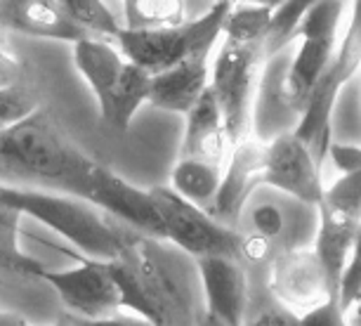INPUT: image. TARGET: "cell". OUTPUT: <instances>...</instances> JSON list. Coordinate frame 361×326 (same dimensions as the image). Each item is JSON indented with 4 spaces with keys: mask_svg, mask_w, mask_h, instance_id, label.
Masks as SVG:
<instances>
[{
    "mask_svg": "<svg viewBox=\"0 0 361 326\" xmlns=\"http://www.w3.org/2000/svg\"><path fill=\"white\" fill-rule=\"evenodd\" d=\"M203 296H206V324H243L248 298L246 262L229 255L194 258Z\"/></svg>",
    "mask_w": 361,
    "mask_h": 326,
    "instance_id": "cell-11",
    "label": "cell"
},
{
    "mask_svg": "<svg viewBox=\"0 0 361 326\" xmlns=\"http://www.w3.org/2000/svg\"><path fill=\"white\" fill-rule=\"evenodd\" d=\"M264 154H267V142L257 140L255 135L231 147L227 161L222 166L220 187H217L213 206L208 210L210 215L231 227L236 225L248 196L260 187L257 175L264 166Z\"/></svg>",
    "mask_w": 361,
    "mask_h": 326,
    "instance_id": "cell-13",
    "label": "cell"
},
{
    "mask_svg": "<svg viewBox=\"0 0 361 326\" xmlns=\"http://www.w3.org/2000/svg\"><path fill=\"white\" fill-rule=\"evenodd\" d=\"M262 64L264 43L224 40L210 69L208 85L213 87L220 104L229 152L234 145L253 135V99Z\"/></svg>",
    "mask_w": 361,
    "mask_h": 326,
    "instance_id": "cell-6",
    "label": "cell"
},
{
    "mask_svg": "<svg viewBox=\"0 0 361 326\" xmlns=\"http://www.w3.org/2000/svg\"><path fill=\"white\" fill-rule=\"evenodd\" d=\"M187 128H185V142H182L180 156L189 159H203L224 166L229 156V142L224 133L222 111L215 99L213 87H206L201 97L194 102V107L185 114Z\"/></svg>",
    "mask_w": 361,
    "mask_h": 326,
    "instance_id": "cell-19",
    "label": "cell"
},
{
    "mask_svg": "<svg viewBox=\"0 0 361 326\" xmlns=\"http://www.w3.org/2000/svg\"><path fill=\"white\" fill-rule=\"evenodd\" d=\"M0 47H8V38H5V29L0 24Z\"/></svg>",
    "mask_w": 361,
    "mask_h": 326,
    "instance_id": "cell-35",
    "label": "cell"
},
{
    "mask_svg": "<svg viewBox=\"0 0 361 326\" xmlns=\"http://www.w3.org/2000/svg\"><path fill=\"white\" fill-rule=\"evenodd\" d=\"M241 3H250V5H267V8H279L283 0H241Z\"/></svg>",
    "mask_w": 361,
    "mask_h": 326,
    "instance_id": "cell-34",
    "label": "cell"
},
{
    "mask_svg": "<svg viewBox=\"0 0 361 326\" xmlns=\"http://www.w3.org/2000/svg\"><path fill=\"white\" fill-rule=\"evenodd\" d=\"M116 234V258L109 260L114 279L123 294V308L152 324H201L194 282L189 279L182 248H166L163 241L109 215Z\"/></svg>",
    "mask_w": 361,
    "mask_h": 326,
    "instance_id": "cell-1",
    "label": "cell"
},
{
    "mask_svg": "<svg viewBox=\"0 0 361 326\" xmlns=\"http://www.w3.org/2000/svg\"><path fill=\"white\" fill-rule=\"evenodd\" d=\"M0 199L17 208L22 215L36 217L52 232L78 246L85 255L102 258V260L116 258L118 243H116L111 220L99 206H94L83 196H59L0 182Z\"/></svg>",
    "mask_w": 361,
    "mask_h": 326,
    "instance_id": "cell-3",
    "label": "cell"
},
{
    "mask_svg": "<svg viewBox=\"0 0 361 326\" xmlns=\"http://www.w3.org/2000/svg\"><path fill=\"white\" fill-rule=\"evenodd\" d=\"M350 8L352 0H314L290 31L288 43L305 38H340V22Z\"/></svg>",
    "mask_w": 361,
    "mask_h": 326,
    "instance_id": "cell-24",
    "label": "cell"
},
{
    "mask_svg": "<svg viewBox=\"0 0 361 326\" xmlns=\"http://www.w3.org/2000/svg\"><path fill=\"white\" fill-rule=\"evenodd\" d=\"M295 52V43L283 45L281 50L264 57V69L257 78V90L253 99V135L257 140L269 142L279 133L295 128L300 114L288 104L283 92V78Z\"/></svg>",
    "mask_w": 361,
    "mask_h": 326,
    "instance_id": "cell-15",
    "label": "cell"
},
{
    "mask_svg": "<svg viewBox=\"0 0 361 326\" xmlns=\"http://www.w3.org/2000/svg\"><path fill=\"white\" fill-rule=\"evenodd\" d=\"M241 217H248L253 229L250 234L267 239L276 248V253L290 248H307L310 243H314L319 227V210L314 203H305L267 185H260L248 196Z\"/></svg>",
    "mask_w": 361,
    "mask_h": 326,
    "instance_id": "cell-8",
    "label": "cell"
},
{
    "mask_svg": "<svg viewBox=\"0 0 361 326\" xmlns=\"http://www.w3.org/2000/svg\"><path fill=\"white\" fill-rule=\"evenodd\" d=\"M0 270L19 277H40L45 267L19 250V220H0Z\"/></svg>",
    "mask_w": 361,
    "mask_h": 326,
    "instance_id": "cell-28",
    "label": "cell"
},
{
    "mask_svg": "<svg viewBox=\"0 0 361 326\" xmlns=\"http://www.w3.org/2000/svg\"><path fill=\"white\" fill-rule=\"evenodd\" d=\"M126 29H156L187 22V0H126Z\"/></svg>",
    "mask_w": 361,
    "mask_h": 326,
    "instance_id": "cell-26",
    "label": "cell"
},
{
    "mask_svg": "<svg viewBox=\"0 0 361 326\" xmlns=\"http://www.w3.org/2000/svg\"><path fill=\"white\" fill-rule=\"evenodd\" d=\"M257 185L274 187L305 203H317L324 196L322 168L310 147L293 131L279 133L267 142L264 166L257 175Z\"/></svg>",
    "mask_w": 361,
    "mask_h": 326,
    "instance_id": "cell-10",
    "label": "cell"
},
{
    "mask_svg": "<svg viewBox=\"0 0 361 326\" xmlns=\"http://www.w3.org/2000/svg\"><path fill=\"white\" fill-rule=\"evenodd\" d=\"M234 0H217L206 15L156 29H121L116 43L126 59L159 73L199 52H210L222 36V22Z\"/></svg>",
    "mask_w": 361,
    "mask_h": 326,
    "instance_id": "cell-5",
    "label": "cell"
},
{
    "mask_svg": "<svg viewBox=\"0 0 361 326\" xmlns=\"http://www.w3.org/2000/svg\"><path fill=\"white\" fill-rule=\"evenodd\" d=\"M40 279L52 284L59 298L73 312L90 319H104L123 308V294L114 279L109 260L83 255L80 265L64 272H40Z\"/></svg>",
    "mask_w": 361,
    "mask_h": 326,
    "instance_id": "cell-9",
    "label": "cell"
},
{
    "mask_svg": "<svg viewBox=\"0 0 361 326\" xmlns=\"http://www.w3.org/2000/svg\"><path fill=\"white\" fill-rule=\"evenodd\" d=\"M166 225V239L192 258L229 255L243 260V234L227 222L217 220L206 208L196 206L173 187L156 185L149 189Z\"/></svg>",
    "mask_w": 361,
    "mask_h": 326,
    "instance_id": "cell-7",
    "label": "cell"
},
{
    "mask_svg": "<svg viewBox=\"0 0 361 326\" xmlns=\"http://www.w3.org/2000/svg\"><path fill=\"white\" fill-rule=\"evenodd\" d=\"M24 78H26L24 62H19L15 54H10L8 47H0V90L24 83Z\"/></svg>",
    "mask_w": 361,
    "mask_h": 326,
    "instance_id": "cell-33",
    "label": "cell"
},
{
    "mask_svg": "<svg viewBox=\"0 0 361 326\" xmlns=\"http://www.w3.org/2000/svg\"><path fill=\"white\" fill-rule=\"evenodd\" d=\"M326 156L333 161V166H336V171L340 175L361 171V147H357V145H345V142L331 140L329 154Z\"/></svg>",
    "mask_w": 361,
    "mask_h": 326,
    "instance_id": "cell-31",
    "label": "cell"
},
{
    "mask_svg": "<svg viewBox=\"0 0 361 326\" xmlns=\"http://www.w3.org/2000/svg\"><path fill=\"white\" fill-rule=\"evenodd\" d=\"M220 180H222L220 163L189 159V156H180V161L173 168V178H170L177 194H182L185 199L206 210H210V206H213Z\"/></svg>",
    "mask_w": 361,
    "mask_h": 326,
    "instance_id": "cell-23",
    "label": "cell"
},
{
    "mask_svg": "<svg viewBox=\"0 0 361 326\" xmlns=\"http://www.w3.org/2000/svg\"><path fill=\"white\" fill-rule=\"evenodd\" d=\"M73 59H76L78 71L83 73L87 85L97 95L99 111H102L109 104V99H111L114 85L126 64L123 54L114 50L111 43H106V38L90 36L73 43Z\"/></svg>",
    "mask_w": 361,
    "mask_h": 326,
    "instance_id": "cell-21",
    "label": "cell"
},
{
    "mask_svg": "<svg viewBox=\"0 0 361 326\" xmlns=\"http://www.w3.org/2000/svg\"><path fill=\"white\" fill-rule=\"evenodd\" d=\"M269 286L293 310H310L331 296L314 248L279 250L269 262Z\"/></svg>",
    "mask_w": 361,
    "mask_h": 326,
    "instance_id": "cell-14",
    "label": "cell"
},
{
    "mask_svg": "<svg viewBox=\"0 0 361 326\" xmlns=\"http://www.w3.org/2000/svg\"><path fill=\"white\" fill-rule=\"evenodd\" d=\"M340 38H305L295 40V52L288 64L283 78V92L288 104L302 114L305 104H307L312 87H314L317 78L322 76L329 59L333 57Z\"/></svg>",
    "mask_w": 361,
    "mask_h": 326,
    "instance_id": "cell-20",
    "label": "cell"
},
{
    "mask_svg": "<svg viewBox=\"0 0 361 326\" xmlns=\"http://www.w3.org/2000/svg\"><path fill=\"white\" fill-rule=\"evenodd\" d=\"M271 15H274V8H267V5L234 3L222 22V36L224 40H234V43H264Z\"/></svg>",
    "mask_w": 361,
    "mask_h": 326,
    "instance_id": "cell-25",
    "label": "cell"
},
{
    "mask_svg": "<svg viewBox=\"0 0 361 326\" xmlns=\"http://www.w3.org/2000/svg\"><path fill=\"white\" fill-rule=\"evenodd\" d=\"M210 52H199L182 59L168 69H163L152 76V90H149V104L163 111L187 114L194 107V102L201 97V92L208 87Z\"/></svg>",
    "mask_w": 361,
    "mask_h": 326,
    "instance_id": "cell-18",
    "label": "cell"
},
{
    "mask_svg": "<svg viewBox=\"0 0 361 326\" xmlns=\"http://www.w3.org/2000/svg\"><path fill=\"white\" fill-rule=\"evenodd\" d=\"M319 210V227L314 234V253L326 272L329 282V294L340 298V279L347 265V258L352 253L354 239L359 234L361 220L345 210H338L326 203H317Z\"/></svg>",
    "mask_w": 361,
    "mask_h": 326,
    "instance_id": "cell-17",
    "label": "cell"
},
{
    "mask_svg": "<svg viewBox=\"0 0 361 326\" xmlns=\"http://www.w3.org/2000/svg\"><path fill=\"white\" fill-rule=\"evenodd\" d=\"M300 319H302V324H343L345 322V310L340 308L338 296H329L326 301L314 305V308L302 312Z\"/></svg>",
    "mask_w": 361,
    "mask_h": 326,
    "instance_id": "cell-32",
    "label": "cell"
},
{
    "mask_svg": "<svg viewBox=\"0 0 361 326\" xmlns=\"http://www.w3.org/2000/svg\"><path fill=\"white\" fill-rule=\"evenodd\" d=\"M59 5L73 22L83 26L85 31H90L92 36L116 38L118 31L123 29L102 0H59Z\"/></svg>",
    "mask_w": 361,
    "mask_h": 326,
    "instance_id": "cell-27",
    "label": "cell"
},
{
    "mask_svg": "<svg viewBox=\"0 0 361 326\" xmlns=\"http://www.w3.org/2000/svg\"><path fill=\"white\" fill-rule=\"evenodd\" d=\"M38 107H40L38 95L26 80L12 87H3L0 90V128L29 116L33 109Z\"/></svg>",
    "mask_w": 361,
    "mask_h": 326,
    "instance_id": "cell-30",
    "label": "cell"
},
{
    "mask_svg": "<svg viewBox=\"0 0 361 326\" xmlns=\"http://www.w3.org/2000/svg\"><path fill=\"white\" fill-rule=\"evenodd\" d=\"M319 203L345 210L361 220V171L340 175L331 187H324V196Z\"/></svg>",
    "mask_w": 361,
    "mask_h": 326,
    "instance_id": "cell-29",
    "label": "cell"
},
{
    "mask_svg": "<svg viewBox=\"0 0 361 326\" xmlns=\"http://www.w3.org/2000/svg\"><path fill=\"white\" fill-rule=\"evenodd\" d=\"M361 69V0H352L350 24L338 40V47L329 59L322 76L317 78L312 95L300 114L293 133L310 147L314 161L322 163L329 154L333 140V109L338 104L340 92L357 76Z\"/></svg>",
    "mask_w": 361,
    "mask_h": 326,
    "instance_id": "cell-4",
    "label": "cell"
},
{
    "mask_svg": "<svg viewBox=\"0 0 361 326\" xmlns=\"http://www.w3.org/2000/svg\"><path fill=\"white\" fill-rule=\"evenodd\" d=\"M152 76L154 73L145 69L142 64H135L126 59L123 69L118 73V80L114 85L111 99L102 109V121L106 126L116 128V131H128L133 116L137 109L149 99V90H152Z\"/></svg>",
    "mask_w": 361,
    "mask_h": 326,
    "instance_id": "cell-22",
    "label": "cell"
},
{
    "mask_svg": "<svg viewBox=\"0 0 361 326\" xmlns=\"http://www.w3.org/2000/svg\"><path fill=\"white\" fill-rule=\"evenodd\" d=\"M0 24L5 31L66 43L92 36L66 15L59 0H0Z\"/></svg>",
    "mask_w": 361,
    "mask_h": 326,
    "instance_id": "cell-16",
    "label": "cell"
},
{
    "mask_svg": "<svg viewBox=\"0 0 361 326\" xmlns=\"http://www.w3.org/2000/svg\"><path fill=\"white\" fill-rule=\"evenodd\" d=\"M85 199L99 206L106 215L118 217L140 232L156 236V239H166V225H163V217L156 203L149 196V189L130 185L102 163L94 166Z\"/></svg>",
    "mask_w": 361,
    "mask_h": 326,
    "instance_id": "cell-12",
    "label": "cell"
},
{
    "mask_svg": "<svg viewBox=\"0 0 361 326\" xmlns=\"http://www.w3.org/2000/svg\"><path fill=\"white\" fill-rule=\"evenodd\" d=\"M94 166L45 107L0 128V180L36 182L85 199Z\"/></svg>",
    "mask_w": 361,
    "mask_h": 326,
    "instance_id": "cell-2",
    "label": "cell"
}]
</instances>
